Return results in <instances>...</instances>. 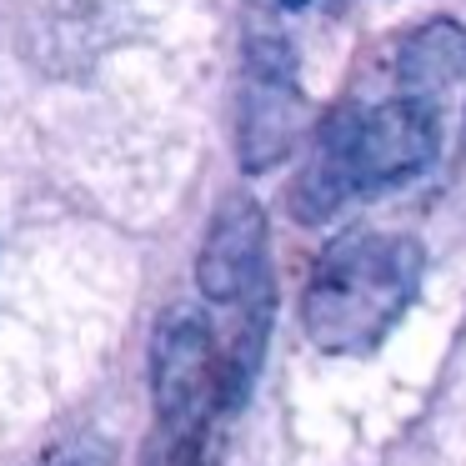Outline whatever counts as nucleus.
Wrapping results in <instances>:
<instances>
[{"label": "nucleus", "mask_w": 466, "mask_h": 466, "mask_svg": "<svg viewBox=\"0 0 466 466\" xmlns=\"http://www.w3.org/2000/svg\"><path fill=\"white\" fill-rule=\"evenodd\" d=\"M196 281L206 301H246L266 286V216L251 196H226L206 226L201 256H196Z\"/></svg>", "instance_id": "5"}, {"label": "nucleus", "mask_w": 466, "mask_h": 466, "mask_svg": "<svg viewBox=\"0 0 466 466\" xmlns=\"http://www.w3.org/2000/svg\"><path fill=\"white\" fill-rule=\"evenodd\" d=\"M41 466H106V456L91 461V451H56L51 461H41Z\"/></svg>", "instance_id": "7"}, {"label": "nucleus", "mask_w": 466, "mask_h": 466, "mask_svg": "<svg viewBox=\"0 0 466 466\" xmlns=\"http://www.w3.org/2000/svg\"><path fill=\"white\" fill-rule=\"evenodd\" d=\"M286 5H306V0H286Z\"/></svg>", "instance_id": "8"}, {"label": "nucleus", "mask_w": 466, "mask_h": 466, "mask_svg": "<svg viewBox=\"0 0 466 466\" xmlns=\"http://www.w3.org/2000/svg\"><path fill=\"white\" fill-rule=\"evenodd\" d=\"M421 281V246L411 236L351 231L326 246L301 296V321L321 351L361 356L396 326Z\"/></svg>", "instance_id": "1"}, {"label": "nucleus", "mask_w": 466, "mask_h": 466, "mask_svg": "<svg viewBox=\"0 0 466 466\" xmlns=\"http://www.w3.org/2000/svg\"><path fill=\"white\" fill-rule=\"evenodd\" d=\"M401 81H406V96H421L426 91H446L456 76L466 71V31L451 21H431L401 46Z\"/></svg>", "instance_id": "6"}, {"label": "nucleus", "mask_w": 466, "mask_h": 466, "mask_svg": "<svg viewBox=\"0 0 466 466\" xmlns=\"http://www.w3.org/2000/svg\"><path fill=\"white\" fill-rule=\"evenodd\" d=\"M151 386H156V416L171 451H191L201 436L211 401L226 391L221 361H216L211 331L201 316L176 311L161 321L151 346Z\"/></svg>", "instance_id": "2"}, {"label": "nucleus", "mask_w": 466, "mask_h": 466, "mask_svg": "<svg viewBox=\"0 0 466 466\" xmlns=\"http://www.w3.org/2000/svg\"><path fill=\"white\" fill-rule=\"evenodd\" d=\"M306 101L296 91V71L281 41H256L246 66V106H241V161L246 171H266L301 141Z\"/></svg>", "instance_id": "4"}, {"label": "nucleus", "mask_w": 466, "mask_h": 466, "mask_svg": "<svg viewBox=\"0 0 466 466\" xmlns=\"http://www.w3.org/2000/svg\"><path fill=\"white\" fill-rule=\"evenodd\" d=\"M436 156V106L396 96L376 111H351V176L356 191L416 176Z\"/></svg>", "instance_id": "3"}]
</instances>
